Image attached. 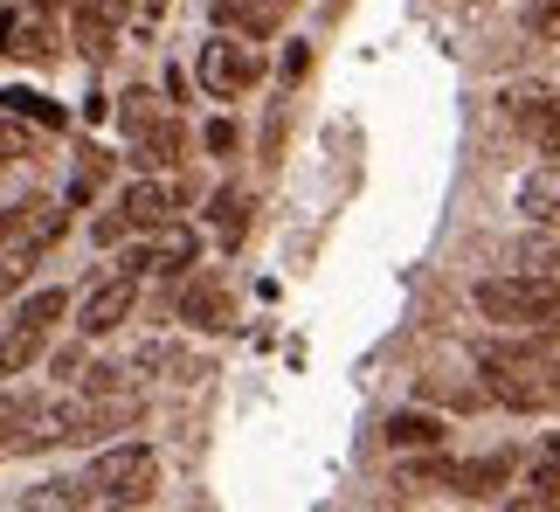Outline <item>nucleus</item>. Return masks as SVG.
Wrapping results in <instances>:
<instances>
[{
	"label": "nucleus",
	"mask_w": 560,
	"mask_h": 512,
	"mask_svg": "<svg viewBox=\"0 0 560 512\" xmlns=\"http://www.w3.org/2000/svg\"><path fill=\"white\" fill-rule=\"evenodd\" d=\"M553 104H560V91H553V83H512V91H505V118H520V125H540V118L553 112Z\"/></svg>",
	"instance_id": "16"
},
{
	"label": "nucleus",
	"mask_w": 560,
	"mask_h": 512,
	"mask_svg": "<svg viewBox=\"0 0 560 512\" xmlns=\"http://www.w3.org/2000/svg\"><path fill=\"white\" fill-rule=\"evenodd\" d=\"M97 8L112 14V21H132V0H97Z\"/></svg>",
	"instance_id": "32"
},
{
	"label": "nucleus",
	"mask_w": 560,
	"mask_h": 512,
	"mask_svg": "<svg viewBox=\"0 0 560 512\" xmlns=\"http://www.w3.org/2000/svg\"><path fill=\"white\" fill-rule=\"evenodd\" d=\"M305 70H312V49H305V42H291V49H284V83H298Z\"/></svg>",
	"instance_id": "30"
},
{
	"label": "nucleus",
	"mask_w": 560,
	"mask_h": 512,
	"mask_svg": "<svg viewBox=\"0 0 560 512\" xmlns=\"http://www.w3.org/2000/svg\"><path fill=\"white\" fill-rule=\"evenodd\" d=\"M277 14H284V0H214V21H243L249 42H264L277 28Z\"/></svg>",
	"instance_id": "12"
},
{
	"label": "nucleus",
	"mask_w": 560,
	"mask_h": 512,
	"mask_svg": "<svg viewBox=\"0 0 560 512\" xmlns=\"http://www.w3.org/2000/svg\"><path fill=\"white\" fill-rule=\"evenodd\" d=\"M526 499H533V505H560V451L526 472Z\"/></svg>",
	"instance_id": "21"
},
{
	"label": "nucleus",
	"mask_w": 560,
	"mask_h": 512,
	"mask_svg": "<svg viewBox=\"0 0 560 512\" xmlns=\"http://www.w3.org/2000/svg\"><path fill=\"white\" fill-rule=\"evenodd\" d=\"M512 478V457H478V464H450V492L464 499H491Z\"/></svg>",
	"instance_id": "11"
},
{
	"label": "nucleus",
	"mask_w": 560,
	"mask_h": 512,
	"mask_svg": "<svg viewBox=\"0 0 560 512\" xmlns=\"http://www.w3.org/2000/svg\"><path fill=\"white\" fill-rule=\"evenodd\" d=\"M14 284H21V264H0V298H8Z\"/></svg>",
	"instance_id": "34"
},
{
	"label": "nucleus",
	"mask_w": 560,
	"mask_h": 512,
	"mask_svg": "<svg viewBox=\"0 0 560 512\" xmlns=\"http://www.w3.org/2000/svg\"><path fill=\"white\" fill-rule=\"evenodd\" d=\"M560 264V236H526L520 243V270H553Z\"/></svg>",
	"instance_id": "24"
},
{
	"label": "nucleus",
	"mask_w": 560,
	"mask_h": 512,
	"mask_svg": "<svg viewBox=\"0 0 560 512\" xmlns=\"http://www.w3.org/2000/svg\"><path fill=\"white\" fill-rule=\"evenodd\" d=\"M118 236H125V208H118V216H104V222H97V243H118Z\"/></svg>",
	"instance_id": "31"
},
{
	"label": "nucleus",
	"mask_w": 560,
	"mask_h": 512,
	"mask_svg": "<svg viewBox=\"0 0 560 512\" xmlns=\"http://www.w3.org/2000/svg\"><path fill=\"white\" fill-rule=\"evenodd\" d=\"M194 70H201V91L208 97H235V91H249L256 77H264V56L249 49V35L243 42H201V62H194Z\"/></svg>",
	"instance_id": "4"
},
{
	"label": "nucleus",
	"mask_w": 560,
	"mask_h": 512,
	"mask_svg": "<svg viewBox=\"0 0 560 512\" xmlns=\"http://www.w3.org/2000/svg\"><path fill=\"white\" fill-rule=\"evenodd\" d=\"M112 28H118V21H112V14H104V8H97V0H91V8H77V21H70V35H77V49H83V56H91V62H104V56H112V49H118V42H112Z\"/></svg>",
	"instance_id": "13"
},
{
	"label": "nucleus",
	"mask_w": 560,
	"mask_h": 512,
	"mask_svg": "<svg viewBox=\"0 0 560 512\" xmlns=\"http://www.w3.org/2000/svg\"><path fill=\"white\" fill-rule=\"evenodd\" d=\"M478 312L485 318H499V326H520V333H547V318H553V298L560 284L547 270H512V277H485L478 291Z\"/></svg>",
	"instance_id": "2"
},
{
	"label": "nucleus",
	"mask_w": 560,
	"mask_h": 512,
	"mask_svg": "<svg viewBox=\"0 0 560 512\" xmlns=\"http://www.w3.org/2000/svg\"><path fill=\"white\" fill-rule=\"evenodd\" d=\"M526 35L533 42H560V0H533V8H526Z\"/></svg>",
	"instance_id": "23"
},
{
	"label": "nucleus",
	"mask_w": 560,
	"mask_h": 512,
	"mask_svg": "<svg viewBox=\"0 0 560 512\" xmlns=\"http://www.w3.org/2000/svg\"><path fill=\"white\" fill-rule=\"evenodd\" d=\"M118 208H125V222H132V229H166V222H180V216H187V187L145 174V181L125 187V201H118Z\"/></svg>",
	"instance_id": "5"
},
{
	"label": "nucleus",
	"mask_w": 560,
	"mask_h": 512,
	"mask_svg": "<svg viewBox=\"0 0 560 512\" xmlns=\"http://www.w3.org/2000/svg\"><path fill=\"white\" fill-rule=\"evenodd\" d=\"M520 216H526V222H553V216H560V160H540V166L520 181Z\"/></svg>",
	"instance_id": "9"
},
{
	"label": "nucleus",
	"mask_w": 560,
	"mask_h": 512,
	"mask_svg": "<svg viewBox=\"0 0 560 512\" xmlns=\"http://www.w3.org/2000/svg\"><path fill=\"white\" fill-rule=\"evenodd\" d=\"M180 146H187V125H180V118H153V125L139 132V160H145V166H174Z\"/></svg>",
	"instance_id": "15"
},
{
	"label": "nucleus",
	"mask_w": 560,
	"mask_h": 512,
	"mask_svg": "<svg viewBox=\"0 0 560 512\" xmlns=\"http://www.w3.org/2000/svg\"><path fill=\"white\" fill-rule=\"evenodd\" d=\"M14 42H21V56H35V62H49V56H56V35H49V21H42V14L14 21Z\"/></svg>",
	"instance_id": "20"
},
{
	"label": "nucleus",
	"mask_w": 560,
	"mask_h": 512,
	"mask_svg": "<svg viewBox=\"0 0 560 512\" xmlns=\"http://www.w3.org/2000/svg\"><path fill=\"white\" fill-rule=\"evenodd\" d=\"M547 333H560V298H553V318H547Z\"/></svg>",
	"instance_id": "36"
},
{
	"label": "nucleus",
	"mask_w": 560,
	"mask_h": 512,
	"mask_svg": "<svg viewBox=\"0 0 560 512\" xmlns=\"http://www.w3.org/2000/svg\"><path fill=\"white\" fill-rule=\"evenodd\" d=\"M21 229V208H0V236H14Z\"/></svg>",
	"instance_id": "35"
},
{
	"label": "nucleus",
	"mask_w": 560,
	"mask_h": 512,
	"mask_svg": "<svg viewBox=\"0 0 560 512\" xmlns=\"http://www.w3.org/2000/svg\"><path fill=\"white\" fill-rule=\"evenodd\" d=\"M28 505H91V485H83V478H56V485H42V492H28Z\"/></svg>",
	"instance_id": "22"
},
{
	"label": "nucleus",
	"mask_w": 560,
	"mask_h": 512,
	"mask_svg": "<svg viewBox=\"0 0 560 512\" xmlns=\"http://www.w3.org/2000/svg\"><path fill=\"white\" fill-rule=\"evenodd\" d=\"M485 368V395L505 402L520 416H540V409H560V353L540 347V339H491L478 353Z\"/></svg>",
	"instance_id": "1"
},
{
	"label": "nucleus",
	"mask_w": 560,
	"mask_h": 512,
	"mask_svg": "<svg viewBox=\"0 0 560 512\" xmlns=\"http://www.w3.org/2000/svg\"><path fill=\"white\" fill-rule=\"evenodd\" d=\"M14 21H21V14H0V56L14 49Z\"/></svg>",
	"instance_id": "33"
},
{
	"label": "nucleus",
	"mask_w": 560,
	"mask_h": 512,
	"mask_svg": "<svg viewBox=\"0 0 560 512\" xmlns=\"http://www.w3.org/2000/svg\"><path fill=\"white\" fill-rule=\"evenodd\" d=\"M436 478L450 485V464H443V457H416V464H401V485H436Z\"/></svg>",
	"instance_id": "26"
},
{
	"label": "nucleus",
	"mask_w": 560,
	"mask_h": 512,
	"mask_svg": "<svg viewBox=\"0 0 560 512\" xmlns=\"http://www.w3.org/2000/svg\"><path fill=\"white\" fill-rule=\"evenodd\" d=\"M201 139H208V153H235V125H229V118H214Z\"/></svg>",
	"instance_id": "29"
},
{
	"label": "nucleus",
	"mask_w": 560,
	"mask_h": 512,
	"mask_svg": "<svg viewBox=\"0 0 560 512\" xmlns=\"http://www.w3.org/2000/svg\"><path fill=\"white\" fill-rule=\"evenodd\" d=\"M83 368H91V353H83V347H62L56 353V381H83Z\"/></svg>",
	"instance_id": "28"
},
{
	"label": "nucleus",
	"mask_w": 560,
	"mask_h": 512,
	"mask_svg": "<svg viewBox=\"0 0 560 512\" xmlns=\"http://www.w3.org/2000/svg\"><path fill=\"white\" fill-rule=\"evenodd\" d=\"M180 318H187V326H201V333H222L229 318H235V305H229V291H222V284L194 277V284L180 291Z\"/></svg>",
	"instance_id": "8"
},
{
	"label": "nucleus",
	"mask_w": 560,
	"mask_h": 512,
	"mask_svg": "<svg viewBox=\"0 0 560 512\" xmlns=\"http://www.w3.org/2000/svg\"><path fill=\"white\" fill-rule=\"evenodd\" d=\"M62 312H70V291H35V298H21V326H42V333H49Z\"/></svg>",
	"instance_id": "19"
},
{
	"label": "nucleus",
	"mask_w": 560,
	"mask_h": 512,
	"mask_svg": "<svg viewBox=\"0 0 560 512\" xmlns=\"http://www.w3.org/2000/svg\"><path fill=\"white\" fill-rule=\"evenodd\" d=\"M132 305H139V277L118 270V277H104V284L83 298L77 326H83V333H112V326H125V318H132Z\"/></svg>",
	"instance_id": "7"
},
{
	"label": "nucleus",
	"mask_w": 560,
	"mask_h": 512,
	"mask_svg": "<svg viewBox=\"0 0 560 512\" xmlns=\"http://www.w3.org/2000/svg\"><path fill=\"white\" fill-rule=\"evenodd\" d=\"M0 112H28L42 132H62V112H56L49 97H35V91H0Z\"/></svg>",
	"instance_id": "18"
},
{
	"label": "nucleus",
	"mask_w": 560,
	"mask_h": 512,
	"mask_svg": "<svg viewBox=\"0 0 560 512\" xmlns=\"http://www.w3.org/2000/svg\"><path fill=\"white\" fill-rule=\"evenodd\" d=\"M35 353H42V326H14L0 333V381H14V374H28L35 368Z\"/></svg>",
	"instance_id": "14"
},
{
	"label": "nucleus",
	"mask_w": 560,
	"mask_h": 512,
	"mask_svg": "<svg viewBox=\"0 0 560 512\" xmlns=\"http://www.w3.org/2000/svg\"><path fill=\"white\" fill-rule=\"evenodd\" d=\"M387 451H436L443 443V416H429V409H401V416H387Z\"/></svg>",
	"instance_id": "10"
},
{
	"label": "nucleus",
	"mask_w": 560,
	"mask_h": 512,
	"mask_svg": "<svg viewBox=\"0 0 560 512\" xmlns=\"http://www.w3.org/2000/svg\"><path fill=\"white\" fill-rule=\"evenodd\" d=\"M208 222L222 229V236H243V229H249V195H243V187H214Z\"/></svg>",
	"instance_id": "17"
},
{
	"label": "nucleus",
	"mask_w": 560,
	"mask_h": 512,
	"mask_svg": "<svg viewBox=\"0 0 560 512\" xmlns=\"http://www.w3.org/2000/svg\"><path fill=\"white\" fill-rule=\"evenodd\" d=\"M526 132H533V146H540L547 160H560V104H553V112H547L540 125H526Z\"/></svg>",
	"instance_id": "27"
},
{
	"label": "nucleus",
	"mask_w": 560,
	"mask_h": 512,
	"mask_svg": "<svg viewBox=\"0 0 560 512\" xmlns=\"http://www.w3.org/2000/svg\"><path fill=\"white\" fill-rule=\"evenodd\" d=\"M153 478H160V457L145 451V443H112L104 457H91V472H83V485H91V499L104 505H132L153 492Z\"/></svg>",
	"instance_id": "3"
},
{
	"label": "nucleus",
	"mask_w": 560,
	"mask_h": 512,
	"mask_svg": "<svg viewBox=\"0 0 560 512\" xmlns=\"http://www.w3.org/2000/svg\"><path fill=\"white\" fill-rule=\"evenodd\" d=\"M201 264V236L180 222H166L160 229V243H139V249H125V270L132 277H153V270H194Z\"/></svg>",
	"instance_id": "6"
},
{
	"label": "nucleus",
	"mask_w": 560,
	"mask_h": 512,
	"mask_svg": "<svg viewBox=\"0 0 560 512\" xmlns=\"http://www.w3.org/2000/svg\"><path fill=\"white\" fill-rule=\"evenodd\" d=\"M166 360H174V347L145 339V347H132V353H125V374H153V368H166Z\"/></svg>",
	"instance_id": "25"
}]
</instances>
